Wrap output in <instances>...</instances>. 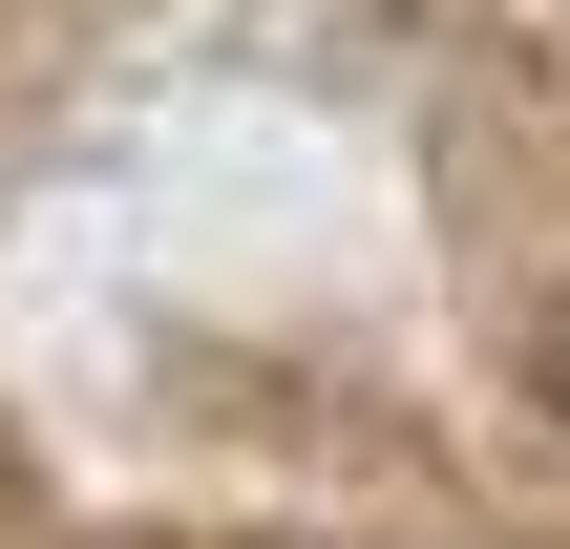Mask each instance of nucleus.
Here are the masks:
<instances>
[{
    "instance_id": "1",
    "label": "nucleus",
    "mask_w": 570,
    "mask_h": 549,
    "mask_svg": "<svg viewBox=\"0 0 570 549\" xmlns=\"http://www.w3.org/2000/svg\"><path fill=\"white\" fill-rule=\"evenodd\" d=\"M550 423H570V339H550Z\"/></svg>"
}]
</instances>
